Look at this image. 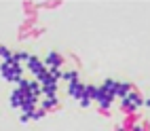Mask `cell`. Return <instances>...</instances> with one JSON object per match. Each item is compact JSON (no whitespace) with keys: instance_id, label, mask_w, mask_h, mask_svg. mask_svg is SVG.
Listing matches in <instances>:
<instances>
[{"instance_id":"cell-3","label":"cell","mask_w":150,"mask_h":131,"mask_svg":"<svg viewBox=\"0 0 150 131\" xmlns=\"http://www.w3.org/2000/svg\"><path fill=\"white\" fill-rule=\"evenodd\" d=\"M25 64H28V70H30V72H32V74H34L36 78H38V76H42V74L47 72V68H45V64L40 62V59H36V57H32V55L28 57V62H25Z\"/></svg>"},{"instance_id":"cell-4","label":"cell","mask_w":150,"mask_h":131,"mask_svg":"<svg viewBox=\"0 0 150 131\" xmlns=\"http://www.w3.org/2000/svg\"><path fill=\"white\" fill-rule=\"evenodd\" d=\"M121 104H123V108H125V110H137L144 102L139 99V95H135V93L131 91L129 95H125V97L121 99Z\"/></svg>"},{"instance_id":"cell-2","label":"cell","mask_w":150,"mask_h":131,"mask_svg":"<svg viewBox=\"0 0 150 131\" xmlns=\"http://www.w3.org/2000/svg\"><path fill=\"white\" fill-rule=\"evenodd\" d=\"M28 99H38V97H34V95H30L28 91H23V89H15V91L11 93V108H21L25 102H28Z\"/></svg>"},{"instance_id":"cell-5","label":"cell","mask_w":150,"mask_h":131,"mask_svg":"<svg viewBox=\"0 0 150 131\" xmlns=\"http://www.w3.org/2000/svg\"><path fill=\"white\" fill-rule=\"evenodd\" d=\"M85 93H87V87H85L83 83H70V87H68V95L72 97V99H81Z\"/></svg>"},{"instance_id":"cell-9","label":"cell","mask_w":150,"mask_h":131,"mask_svg":"<svg viewBox=\"0 0 150 131\" xmlns=\"http://www.w3.org/2000/svg\"><path fill=\"white\" fill-rule=\"evenodd\" d=\"M0 57H2V62H6V59H11V57H13V53H8V49L0 45Z\"/></svg>"},{"instance_id":"cell-11","label":"cell","mask_w":150,"mask_h":131,"mask_svg":"<svg viewBox=\"0 0 150 131\" xmlns=\"http://www.w3.org/2000/svg\"><path fill=\"white\" fill-rule=\"evenodd\" d=\"M28 57H30L28 53H15V55H13V59H15L17 64H19V62H28Z\"/></svg>"},{"instance_id":"cell-12","label":"cell","mask_w":150,"mask_h":131,"mask_svg":"<svg viewBox=\"0 0 150 131\" xmlns=\"http://www.w3.org/2000/svg\"><path fill=\"white\" fill-rule=\"evenodd\" d=\"M135 131H142V127H135Z\"/></svg>"},{"instance_id":"cell-10","label":"cell","mask_w":150,"mask_h":131,"mask_svg":"<svg viewBox=\"0 0 150 131\" xmlns=\"http://www.w3.org/2000/svg\"><path fill=\"white\" fill-rule=\"evenodd\" d=\"M57 104V99H45V102H42V108L40 110H45V112H47V110H51L53 106Z\"/></svg>"},{"instance_id":"cell-7","label":"cell","mask_w":150,"mask_h":131,"mask_svg":"<svg viewBox=\"0 0 150 131\" xmlns=\"http://www.w3.org/2000/svg\"><path fill=\"white\" fill-rule=\"evenodd\" d=\"M131 93V85H127V83H114V97H125Z\"/></svg>"},{"instance_id":"cell-8","label":"cell","mask_w":150,"mask_h":131,"mask_svg":"<svg viewBox=\"0 0 150 131\" xmlns=\"http://www.w3.org/2000/svg\"><path fill=\"white\" fill-rule=\"evenodd\" d=\"M62 78L70 80V83H78V74L76 72H62Z\"/></svg>"},{"instance_id":"cell-6","label":"cell","mask_w":150,"mask_h":131,"mask_svg":"<svg viewBox=\"0 0 150 131\" xmlns=\"http://www.w3.org/2000/svg\"><path fill=\"white\" fill-rule=\"evenodd\" d=\"M45 68L47 70H59V68H62V57H59L57 53H49L47 57H45Z\"/></svg>"},{"instance_id":"cell-1","label":"cell","mask_w":150,"mask_h":131,"mask_svg":"<svg viewBox=\"0 0 150 131\" xmlns=\"http://www.w3.org/2000/svg\"><path fill=\"white\" fill-rule=\"evenodd\" d=\"M0 74H2V78L8 80V83H17V80H21V66L11 57V59H6V62H2Z\"/></svg>"}]
</instances>
